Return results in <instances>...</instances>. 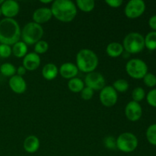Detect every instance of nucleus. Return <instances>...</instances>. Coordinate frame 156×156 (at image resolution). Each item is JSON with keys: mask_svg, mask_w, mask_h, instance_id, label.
I'll return each instance as SVG.
<instances>
[{"mask_svg": "<svg viewBox=\"0 0 156 156\" xmlns=\"http://www.w3.org/2000/svg\"><path fill=\"white\" fill-rule=\"evenodd\" d=\"M21 30L14 18H3L0 21V43L12 46L18 42Z\"/></svg>", "mask_w": 156, "mask_h": 156, "instance_id": "f257e3e1", "label": "nucleus"}, {"mask_svg": "<svg viewBox=\"0 0 156 156\" xmlns=\"http://www.w3.org/2000/svg\"><path fill=\"white\" fill-rule=\"evenodd\" d=\"M50 9L53 16L62 22H70L77 15V7L69 0H56Z\"/></svg>", "mask_w": 156, "mask_h": 156, "instance_id": "f03ea898", "label": "nucleus"}, {"mask_svg": "<svg viewBox=\"0 0 156 156\" xmlns=\"http://www.w3.org/2000/svg\"><path fill=\"white\" fill-rule=\"evenodd\" d=\"M98 65V58L96 53L89 49H82L76 55V66L85 73L94 72Z\"/></svg>", "mask_w": 156, "mask_h": 156, "instance_id": "7ed1b4c3", "label": "nucleus"}, {"mask_svg": "<svg viewBox=\"0 0 156 156\" xmlns=\"http://www.w3.org/2000/svg\"><path fill=\"white\" fill-rule=\"evenodd\" d=\"M44 35V29L41 24L29 22L24 25L21 30V37L23 42L27 45H33L40 41Z\"/></svg>", "mask_w": 156, "mask_h": 156, "instance_id": "20e7f679", "label": "nucleus"}, {"mask_svg": "<svg viewBox=\"0 0 156 156\" xmlns=\"http://www.w3.org/2000/svg\"><path fill=\"white\" fill-rule=\"evenodd\" d=\"M123 47L128 53L135 54L140 53L145 48L144 37L136 32L128 34L123 39Z\"/></svg>", "mask_w": 156, "mask_h": 156, "instance_id": "39448f33", "label": "nucleus"}, {"mask_svg": "<svg viewBox=\"0 0 156 156\" xmlns=\"http://www.w3.org/2000/svg\"><path fill=\"white\" fill-rule=\"evenodd\" d=\"M117 149L125 153L133 152L136 149L139 142L137 137L132 133L126 132L120 134L116 140Z\"/></svg>", "mask_w": 156, "mask_h": 156, "instance_id": "423d86ee", "label": "nucleus"}, {"mask_svg": "<svg viewBox=\"0 0 156 156\" xmlns=\"http://www.w3.org/2000/svg\"><path fill=\"white\" fill-rule=\"evenodd\" d=\"M126 71L133 79H142L148 73L147 64L143 59H132L126 63Z\"/></svg>", "mask_w": 156, "mask_h": 156, "instance_id": "0eeeda50", "label": "nucleus"}, {"mask_svg": "<svg viewBox=\"0 0 156 156\" xmlns=\"http://www.w3.org/2000/svg\"><path fill=\"white\" fill-rule=\"evenodd\" d=\"M146 10V3L143 0H130L125 6L124 13L128 18L135 19L141 16Z\"/></svg>", "mask_w": 156, "mask_h": 156, "instance_id": "6e6552de", "label": "nucleus"}, {"mask_svg": "<svg viewBox=\"0 0 156 156\" xmlns=\"http://www.w3.org/2000/svg\"><path fill=\"white\" fill-rule=\"evenodd\" d=\"M100 101L104 106L111 108L117 104L118 99V94L113 86L108 85L105 86L101 90L99 94Z\"/></svg>", "mask_w": 156, "mask_h": 156, "instance_id": "1a4fd4ad", "label": "nucleus"}, {"mask_svg": "<svg viewBox=\"0 0 156 156\" xmlns=\"http://www.w3.org/2000/svg\"><path fill=\"white\" fill-rule=\"evenodd\" d=\"M105 79L100 73L92 72L88 73L85 78V84L86 87L91 88L92 90L101 91L105 87Z\"/></svg>", "mask_w": 156, "mask_h": 156, "instance_id": "9d476101", "label": "nucleus"}, {"mask_svg": "<svg viewBox=\"0 0 156 156\" xmlns=\"http://www.w3.org/2000/svg\"><path fill=\"white\" fill-rule=\"evenodd\" d=\"M124 112L128 120L136 122L141 118L143 115V108L138 102L131 101L126 105Z\"/></svg>", "mask_w": 156, "mask_h": 156, "instance_id": "9b49d317", "label": "nucleus"}, {"mask_svg": "<svg viewBox=\"0 0 156 156\" xmlns=\"http://www.w3.org/2000/svg\"><path fill=\"white\" fill-rule=\"evenodd\" d=\"M2 15L7 18H12L16 16L20 10L19 4L14 0H6L3 2L0 7Z\"/></svg>", "mask_w": 156, "mask_h": 156, "instance_id": "f8f14e48", "label": "nucleus"}, {"mask_svg": "<svg viewBox=\"0 0 156 156\" xmlns=\"http://www.w3.org/2000/svg\"><path fill=\"white\" fill-rule=\"evenodd\" d=\"M9 85L12 91L16 94H23L27 90V83L24 78L21 76L15 75L10 78L9 81Z\"/></svg>", "mask_w": 156, "mask_h": 156, "instance_id": "ddd939ff", "label": "nucleus"}, {"mask_svg": "<svg viewBox=\"0 0 156 156\" xmlns=\"http://www.w3.org/2000/svg\"><path fill=\"white\" fill-rule=\"evenodd\" d=\"M53 17L51 9L49 8H39L34 12L32 18L34 22L38 24H44L50 21Z\"/></svg>", "mask_w": 156, "mask_h": 156, "instance_id": "4468645a", "label": "nucleus"}, {"mask_svg": "<svg viewBox=\"0 0 156 156\" xmlns=\"http://www.w3.org/2000/svg\"><path fill=\"white\" fill-rule=\"evenodd\" d=\"M41 65V57L34 52L28 53L23 59V66L29 71L36 70Z\"/></svg>", "mask_w": 156, "mask_h": 156, "instance_id": "2eb2a0df", "label": "nucleus"}, {"mask_svg": "<svg viewBox=\"0 0 156 156\" xmlns=\"http://www.w3.org/2000/svg\"><path fill=\"white\" fill-rule=\"evenodd\" d=\"M78 73V67L72 62H65L59 68V74L64 79H71L76 78Z\"/></svg>", "mask_w": 156, "mask_h": 156, "instance_id": "dca6fc26", "label": "nucleus"}, {"mask_svg": "<svg viewBox=\"0 0 156 156\" xmlns=\"http://www.w3.org/2000/svg\"><path fill=\"white\" fill-rule=\"evenodd\" d=\"M40 143L39 139L35 136H29L24 140V143H23V147L24 149L28 153H34L39 149Z\"/></svg>", "mask_w": 156, "mask_h": 156, "instance_id": "f3484780", "label": "nucleus"}, {"mask_svg": "<svg viewBox=\"0 0 156 156\" xmlns=\"http://www.w3.org/2000/svg\"><path fill=\"white\" fill-rule=\"evenodd\" d=\"M59 73V69L55 64L47 63L43 67L42 75L43 77L48 81L53 80L56 79Z\"/></svg>", "mask_w": 156, "mask_h": 156, "instance_id": "a211bd4d", "label": "nucleus"}, {"mask_svg": "<svg viewBox=\"0 0 156 156\" xmlns=\"http://www.w3.org/2000/svg\"><path fill=\"white\" fill-rule=\"evenodd\" d=\"M123 52V47L122 44L118 42L110 43L106 48V53L112 58H117L121 56Z\"/></svg>", "mask_w": 156, "mask_h": 156, "instance_id": "6ab92c4d", "label": "nucleus"}, {"mask_svg": "<svg viewBox=\"0 0 156 156\" xmlns=\"http://www.w3.org/2000/svg\"><path fill=\"white\" fill-rule=\"evenodd\" d=\"M12 50L15 57L23 58L27 54V45L23 41H18L14 44Z\"/></svg>", "mask_w": 156, "mask_h": 156, "instance_id": "aec40b11", "label": "nucleus"}, {"mask_svg": "<svg viewBox=\"0 0 156 156\" xmlns=\"http://www.w3.org/2000/svg\"><path fill=\"white\" fill-rule=\"evenodd\" d=\"M68 88L72 92L79 93L81 92L85 88V83L82 79L79 78H73L69 79L68 82Z\"/></svg>", "mask_w": 156, "mask_h": 156, "instance_id": "412c9836", "label": "nucleus"}, {"mask_svg": "<svg viewBox=\"0 0 156 156\" xmlns=\"http://www.w3.org/2000/svg\"><path fill=\"white\" fill-rule=\"evenodd\" d=\"M76 7L84 12H90L94 9L95 2L93 0H77Z\"/></svg>", "mask_w": 156, "mask_h": 156, "instance_id": "4be33fe9", "label": "nucleus"}, {"mask_svg": "<svg viewBox=\"0 0 156 156\" xmlns=\"http://www.w3.org/2000/svg\"><path fill=\"white\" fill-rule=\"evenodd\" d=\"M17 69L15 66L9 62H5L0 66V73L6 77H12L16 75Z\"/></svg>", "mask_w": 156, "mask_h": 156, "instance_id": "5701e85b", "label": "nucleus"}, {"mask_svg": "<svg viewBox=\"0 0 156 156\" xmlns=\"http://www.w3.org/2000/svg\"><path fill=\"white\" fill-rule=\"evenodd\" d=\"M145 47L149 50H156V31H151L144 37Z\"/></svg>", "mask_w": 156, "mask_h": 156, "instance_id": "b1692460", "label": "nucleus"}, {"mask_svg": "<svg viewBox=\"0 0 156 156\" xmlns=\"http://www.w3.org/2000/svg\"><path fill=\"white\" fill-rule=\"evenodd\" d=\"M113 88L116 90V91L123 93L126 92L129 88V83L126 80L123 79H120L116 80L113 84Z\"/></svg>", "mask_w": 156, "mask_h": 156, "instance_id": "393cba45", "label": "nucleus"}, {"mask_svg": "<svg viewBox=\"0 0 156 156\" xmlns=\"http://www.w3.org/2000/svg\"><path fill=\"white\" fill-rule=\"evenodd\" d=\"M146 138L151 145L156 146V123L152 124L146 130Z\"/></svg>", "mask_w": 156, "mask_h": 156, "instance_id": "a878e982", "label": "nucleus"}, {"mask_svg": "<svg viewBox=\"0 0 156 156\" xmlns=\"http://www.w3.org/2000/svg\"><path fill=\"white\" fill-rule=\"evenodd\" d=\"M132 98L133 101L136 102H140L143 101L146 98V92L145 90L141 87H137L134 88L132 92Z\"/></svg>", "mask_w": 156, "mask_h": 156, "instance_id": "bb28decb", "label": "nucleus"}, {"mask_svg": "<svg viewBox=\"0 0 156 156\" xmlns=\"http://www.w3.org/2000/svg\"><path fill=\"white\" fill-rule=\"evenodd\" d=\"M49 49V44L47 41H42L41 40L40 41H38L37 44H35L34 46V53H36L37 54H43V53H45Z\"/></svg>", "mask_w": 156, "mask_h": 156, "instance_id": "cd10ccee", "label": "nucleus"}, {"mask_svg": "<svg viewBox=\"0 0 156 156\" xmlns=\"http://www.w3.org/2000/svg\"><path fill=\"white\" fill-rule=\"evenodd\" d=\"M143 82L146 86L152 88L156 85V76L152 73H148L143 78Z\"/></svg>", "mask_w": 156, "mask_h": 156, "instance_id": "c85d7f7f", "label": "nucleus"}, {"mask_svg": "<svg viewBox=\"0 0 156 156\" xmlns=\"http://www.w3.org/2000/svg\"><path fill=\"white\" fill-rule=\"evenodd\" d=\"M12 53V47L7 44H0V57L8 58Z\"/></svg>", "mask_w": 156, "mask_h": 156, "instance_id": "c756f323", "label": "nucleus"}, {"mask_svg": "<svg viewBox=\"0 0 156 156\" xmlns=\"http://www.w3.org/2000/svg\"><path fill=\"white\" fill-rule=\"evenodd\" d=\"M146 101L150 106L156 108V88L149 91L146 95Z\"/></svg>", "mask_w": 156, "mask_h": 156, "instance_id": "7c9ffc66", "label": "nucleus"}, {"mask_svg": "<svg viewBox=\"0 0 156 156\" xmlns=\"http://www.w3.org/2000/svg\"><path fill=\"white\" fill-rule=\"evenodd\" d=\"M80 93L82 98L85 101L91 100L94 96V90L88 88V87H85Z\"/></svg>", "mask_w": 156, "mask_h": 156, "instance_id": "2f4dec72", "label": "nucleus"}, {"mask_svg": "<svg viewBox=\"0 0 156 156\" xmlns=\"http://www.w3.org/2000/svg\"><path fill=\"white\" fill-rule=\"evenodd\" d=\"M104 144L107 149H117V143H116V139L113 136H108L104 140Z\"/></svg>", "mask_w": 156, "mask_h": 156, "instance_id": "473e14b6", "label": "nucleus"}, {"mask_svg": "<svg viewBox=\"0 0 156 156\" xmlns=\"http://www.w3.org/2000/svg\"><path fill=\"white\" fill-rule=\"evenodd\" d=\"M105 2L111 8H119L123 5V2L122 0H106Z\"/></svg>", "mask_w": 156, "mask_h": 156, "instance_id": "72a5a7b5", "label": "nucleus"}, {"mask_svg": "<svg viewBox=\"0 0 156 156\" xmlns=\"http://www.w3.org/2000/svg\"><path fill=\"white\" fill-rule=\"evenodd\" d=\"M149 25L152 30H154V31H156V15L149 18Z\"/></svg>", "mask_w": 156, "mask_h": 156, "instance_id": "f704fd0d", "label": "nucleus"}, {"mask_svg": "<svg viewBox=\"0 0 156 156\" xmlns=\"http://www.w3.org/2000/svg\"><path fill=\"white\" fill-rule=\"evenodd\" d=\"M26 72H27V69H26L23 66H19L18 69H17L16 73L18 76L23 77V76H24V75L26 74Z\"/></svg>", "mask_w": 156, "mask_h": 156, "instance_id": "c9c22d12", "label": "nucleus"}, {"mask_svg": "<svg viewBox=\"0 0 156 156\" xmlns=\"http://www.w3.org/2000/svg\"><path fill=\"white\" fill-rule=\"evenodd\" d=\"M40 2L44 3V4H48V3H53V1L52 0H41Z\"/></svg>", "mask_w": 156, "mask_h": 156, "instance_id": "e433bc0d", "label": "nucleus"}, {"mask_svg": "<svg viewBox=\"0 0 156 156\" xmlns=\"http://www.w3.org/2000/svg\"><path fill=\"white\" fill-rule=\"evenodd\" d=\"M3 2H4V1H3V0H0V6H1V5L2 4Z\"/></svg>", "mask_w": 156, "mask_h": 156, "instance_id": "4c0bfd02", "label": "nucleus"}, {"mask_svg": "<svg viewBox=\"0 0 156 156\" xmlns=\"http://www.w3.org/2000/svg\"><path fill=\"white\" fill-rule=\"evenodd\" d=\"M2 15V11H1V9H0V16Z\"/></svg>", "mask_w": 156, "mask_h": 156, "instance_id": "58836bf2", "label": "nucleus"}]
</instances>
